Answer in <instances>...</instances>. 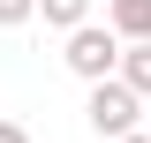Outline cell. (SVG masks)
<instances>
[{
	"label": "cell",
	"mask_w": 151,
	"mask_h": 143,
	"mask_svg": "<svg viewBox=\"0 0 151 143\" xmlns=\"http://www.w3.org/2000/svg\"><path fill=\"white\" fill-rule=\"evenodd\" d=\"M0 143H30V128L23 121H0Z\"/></svg>",
	"instance_id": "52a82bcc"
},
{
	"label": "cell",
	"mask_w": 151,
	"mask_h": 143,
	"mask_svg": "<svg viewBox=\"0 0 151 143\" xmlns=\"http://www.w3.org/2000/svg\"><path fill=\"white\" fill-rule=\"evenodd\" d=\"M38 15V0H0V30H15V23Z\"/></svg>",
	"instance_id": "8992f818"
},
{
	"label": "cell",
	"mask_w": 151,
	"mask_h": 143,
	"mask_svg": "<svg viewBox=\"0 0 151 143\" xmlns=\"http://www.w3.org/2000/svg\"><path fill=\"white\" fill-rule=\"evenodd\" d=\"M60 60H68V75H83V83H98V75H113L121 68V30L113 23H76L68 30V45H60Z\"/></svg>",
	"instance_id": "7a4b0ae2"
},
{
	"label": "cell",
	"mask_w": 151,
	"mask_h": 143,
	"mask_svg": "<svg viewBox=\"0 0 151 143\" xmlns=\"http://www.w3.org/2000/svg\"><path fill=\"white\" fill-rule=\"evenodd\" d=\"M38 15H45V30H60V38H68L76 23L91 15V0H38Z\"/></svg>",
	"instance_id": "5b68a950"
},
{
	"label": "cell",
	"mask_w": 151,
	"mask_h": 143,
	"mask_svg": "<svg viewBox=\"0 0 151 143\" xmlns=\"http://www.w3.org/2000/svg\"><path fill=\"white\" fill-rule=\"evenodd\" d=\"M113 143H151V128H129V136H113Z\"/></svg>",
	"instance_id": "ba28073f"
},
{
	"label": "cell",
	"mask_w": 151,
	"mask_h": 143,
	"mask_svg": "<svg viewBox=\"0 0 151 143\" xmlns=\"http://www.w3.org/2000/svg\"><path fill=\"white\" fill-rule=\"evenodd\" d=\"M106 23L121 38H151V0H106Z\"/></svg>",
	"instance_id": "277c9868"
},
{
	"label": "cell",
	"mask_w": 151,
	"mask_h": 143,
	"mask_svg": "<svg viewBox=\"0 0 151 143\" xmlns=\"http://www.w3.org/2000/svg\"><path fill=\"white\" fill-rule=\"evenodd\" d=\"M144 113H151V98H144L136 83H121V75H98V83H91V106H83V121H91L98 136L113 143V136H129Z\"/></svg>",
	"instance_id": "6da1fadb"
},
{
	"label": "cell",
	"mask_w": 151,
	"mask_h": 143,
	"mask_svg": "<svg viewBox=\"0 0 151 143\" xmlns=\"http://www.w3.org/2000/svg\"><path fill=\"white\" fill-rule=\"evenodd\" d=\"M144 128H151V113H144Z\"/></svg>",
	"instance_id": "9c48e42d"
},
{
	"label": "cell",
	"mask_w": 151,
	"mask_h": 143,
	"mask_svg": "<svg viewBox=\"0 0 151 143\" xmlns=\"http://www.w3.org/2000/svg\"><path fill=\"white\" fill-rule=\"evenodd\" d=\"M113 75L151 98V38H121V68H113Z\"/></svg>",
	"instance_id": "3957f363"
}]
</instances>
